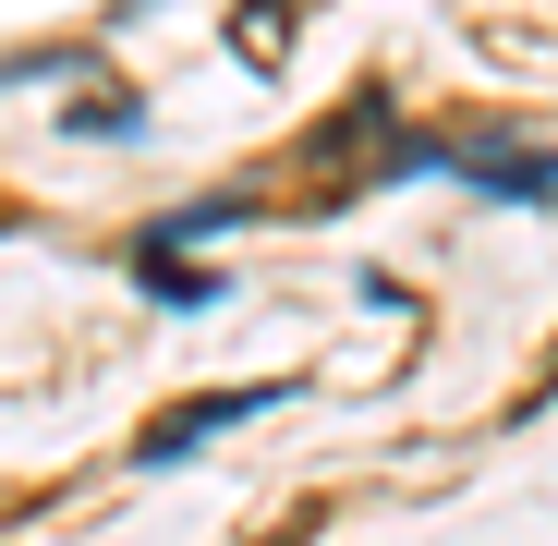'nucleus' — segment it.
<instances>
[{
    "label": "nucleus",
    "mask_w": 558,
    "mask_h": 546,
    "mask_svg": "<svg viewBox=\"0 0 558 546\" xmlns=\"http://www.w3.org/2000/svg\"><path fill=\"white\" fill-rule=\"evenodd\" d=\"M486 182V195H534V207H558V158H461Z\"/></svg>",
    "instance_id": "f257e3e1"
}]
</instances>
